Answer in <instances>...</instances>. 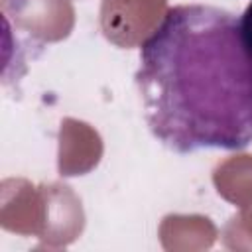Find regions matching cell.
<instances>
[{"instance_id": "obj_2", "label": "cell", "mask_w": 252, "mask_h": 252, "mask_svg": "<svg viewBox=\"0 0 252 252\" xmlns=\"http://www.w3.org/2000/svg\"><path fill=\"white\" fill-rule=\"evenodd\" d=\"M238 26H240V35L246 45V49L252 53V0L244 8V12L238 16Z\"/></svg>"}, {"instance_id": "obj_1", "label": "cell", "mask_w": 252, "mask_h": 252, "mask_svg": "<svg viewBox=\"0 0 252 252\" xmlns=\"http://www.w3.org/2000/svg\"><path fill=\"white\" fill-rule=\"evenodd\" d=\"M134 83L148 130L167 150L252 144V53L236 14L211 4L169 8L140 45Z\"/></svg>"}]
</instances>
